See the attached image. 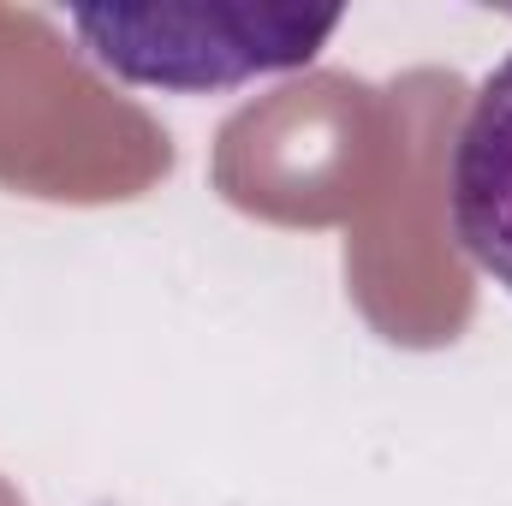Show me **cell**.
I'll use <instances>...</instances> for the list:
<instances>
[{"label": "cell", "mask_w": 512, "mask_h": 506, "mask_svg": "<svg viewBox=\"0 0 512 506\" xmlns=\"http://www.w3.org/2000/svg\"><path fill=\"white\" fill-rule=\"evenodd\" d=\"M340 12L304 6H102L72 12L96 66L149 90H227L262 72L310 66Z\"/></svg>", "instance_id": "cell-1"}, {"label": "cell", "mask_w": 512, "mask_h": 506, "mask_svg": "<svg viewBox=\"0 0 512 506\" xmlns=\"http://www.w3.org/2000/svg\"><path fill=\"white\" fill-rule=\"evenodd\" d=\"M447 221L459 251L512 292V54L483 78L459 126L447 161Z\"/></svg>", "instance_id": "cell-2"}]
</instances>
